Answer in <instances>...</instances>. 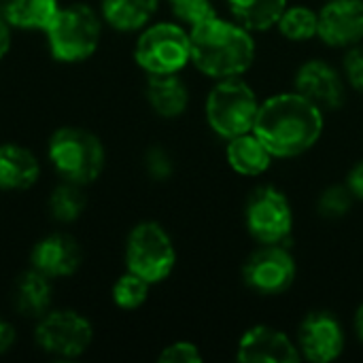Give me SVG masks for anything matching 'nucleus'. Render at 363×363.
Masks as SVG:
<instances>
[{
    "mask_svg": "<svg viewBox=\"0 0 363 363\" xmlns=\"http://www.w3.org/2000/svg\"><path fill=\"white\" fill-rule=\"evenodd\" d=\"M45 34L51 55L57 62L74 64L96 53L102 36V21L91 6L68 4L57 9Z\"/></svg>",
    "mask_w": 363,
    "mask_h": 363,
    "instance_id": "nucleus-5",
    "label": "nucleus"
},
{
    "mask_svg": "<svg viewBox=\"0 0 363 363\" xmlns=\"http://www.w3.org/2000/svg\"><path fill=\"white\" fill-rule=\"evenodd\" d=\"M342 72H345L347 83L363 96V43L347 49V55L342 62Z\"/></svg>",
    "mask_w": 363,
    "mask_h": 363,
    "instance_id": "nucleus-30",
    "label": "nucleus"
},
{
    "mask_svg": "<svg viewBox=\"0 0 363 363\" xmlns=\"http://www.w3.org/2000/svg\"><path fill=\"white\" fill-rule=\"evenodd\" d=\"M81 247L68 234H49L40 238L30 255L32 268L43 272L49 279H64L79 270L81 266Z\"/></svg>",
    "mask_w": 363,
    "mask_h": 363,
    "instance_id": "nucleus-15",
    "label": "nucleus"
},
{
    "mask_svg": "<svg viewBox=\"0 0 363 363\" xmlns=\"http://www.w3.org/2000/svg\"><path fill=\"white\" fill-rule=\"evenodd\" d=\"M298 266L285 245H259L245 266L242 281L259 296H281L296 283Z\"/></svg>",
    "mask_w": 363,
    "mask_h": 363,
    "instance_id": "nucleus-10",
    "label": "nucleus"
},
{
    "mask_svg": "<svg viewBox=\"0 0 363 363\" xmlns=\"http://www.w3.org/2000/svg\"><path fill=\"white\" fill-rule=\"evenodd\" d=\"M191 64L208 79L242 77L255 62L253 32L234 19L213 15L189 28Z\"/></svg>",
    "mask_w": 363,
    "mask_h": 363,
    "instance_id": "nucleus-2",
    "label": "nucleus"
},
{
    "mask_svg": "<svg viewBox=\"0 0 363 363\" xmlns=\"http://www.w3.org/2000/svg\"><path fill=\"white\" fill-rule=\"evenodd\" d=\"M57 9V0H0V15L15 30L45 32Z\"/></svg>",
    "mask_w": 363,
    "mask_h": 363,
    "instance_id": "nucleus-21",
    "label": "nucleus"
},
{
    "mask_svg": "<svg viewBox=\"0 0 363 363\" xmlns=\"http://www.w3.org/2000/svg\"><path fill=\"white\" fill-rule=\"evenodd\" d=\"M289 0H228L232 19L251 32H268L277 28Z\"/></svg>",
    "mask_w": 363,
    "mask_h": 363,
    "instance_id": "nucleus-22",
    "label": "nucleus"
},
{
    "mask_svg": "<svg viewBox=\"0 0 363 363\" xmlns=\"http://www.w3.org/2000/svg\"><path fill=\"white\" fill-rule=\"evenodd\" d=\"M294 87L321 111H338L347 102L345 72L319 57L306 60L298 66Z\"/></svg>",
    "mask_w": 363,
    "mask_h": 363,
    "instance_id": "nucleus-12",
    "label": "nucleus"
},
{
    "mask_svg": "<svg viewBox=\"0 0 363 363\" xmlns=\"http://www.w3.org/2000/svg\"><path fill=\"white\" fill-rule=\"evenodd\" d=\"M259 104L262 102L255 89L247 81H242L240 77L221 79L215 81L206 96L204 117L208 128L217 136L230 140L253 132Z\"/></svg>",
    "mask_w": 363,
    "mask_h": 363,
    "instance_id": "nucleus-3",
    "label": "nucleus"
},
{
    "mask_svg": "<svg viewBox=\"0 0 363 363\" xmlns=\"http://www.w3.org/2000/svg\"><path fill=\"white\" fill-rule=\"evenodd\" d=\"M11 26L9 21L0 15V60L11 51V43H13V34H11Z\"/></svg>",
    "mask_w": 363,
    "mask_h": 363,
    "instance_id": "nucleus-33",
    "label": "nucleus"
},
{
    "mask_svg": "<svg viewBox=\"0 0 363 363\" xmlns=\"http://www.w3.org/2000/svg\"><path fill=\"white\" fill-rule=\"evenodd\" d=\"M160 0H102V19L119 32H136L149 26Z\"/></svg>",
    "mask_w": 363,
    "mask_h": 363,
    "instance_id": "nucleus-19",
    "label": "nucleus"
},
{
    "mask_svg": "<svg viewBox=\"0 0 363 363\" xmlns=\"http://www.w3.org/2000/svg\"><path fill=\"white\" fill-rule=\"evenodd\" d=\"M85 206H87V198L83 194V185H77L70 181H64L62 185H57L49 198V211L62 223H70L79 219Z\"/></svg>",
    "mask_w": 363,
    "mask_h": 363,
    "instance_id": "nucleus-24",
    "label": "nucleus"
},
{
    "mask_svg": "<svg viewBox=\"0 0 363 363\" xmlns=\"http://www.w3.org/2000/svg\"><path fill=\"white\" fill-rule=\"evenodd\" d=\"M134 62L147 74L181 72L187 64H191L189 30L172 21L145 26L134 45Z\"/></svg>",
    "mask_w": 363,
    "mask_h": 363,
    "instance_id": "nucleus-6",
    "label": "nucleus"
},
{
    "mask_svg": "<svg viewBox=\"0 0 363 363\" xmlns=\"http://www.w3.org/2000/svg\"><path fill=\"white\" fill-rule=\"evenodd\" d=\"M47 155L55 172L70 183L89 185L94 183L106 162L104 145L96 134L83 128L66 125L51 134Z\"/></svg>",
    "mask_w": 363,
    "mask_h": 363,
    "instance_id": "nucleus-4",
    "label": "nucleus"
},
{
    "mask_svg": "<svg viewBox=\"0 0 363 363\" xmlns=\"http://www.w3.org/2000/svg\"><path fill=\"white\" fill-rule=\"evenodd\" d=\"M345 185L351 189V194H353L355 200H363V160H359V162L349 170L347 183H345Z\"/></svg>",
    "mask_w": 363,
    "mask_h": 363,
    "instance_id": "nucleus-31",
    "label": "nucleus"
},
{
    "mask_svg": "<svg viewBox=\"0 0 363 363\" xmlns=\"http://www.w3.org/2000/svg\"><path fill=\"white\" fill-rule=\"evenodd\" d=\"M40 177L36 155L15 143L0 145V189L23 191L30 189Z\"/></svg>",
    "mask_w": 363,
    "mask_h": 363,
    "instance_id": "nucleus-16",
    "label": "nucleus"
},
{
    "mask_svg": "<svg viewBox=\"0 0 363 363\" xmlns=\"http://www.w3.org/2000/svg\"><path fill=\"white\" fill-rule=\"evenodd\" d=\"M300 357L313 363H332L342 357L347 349V336L342 323L330 311L308 313L296 334Z\"/></svg>",
    "mask_w": 363,
    "mask_h": 363,
    "instance_id": "nucleus-11",
    "label": "nucleus"
},
{
    "mask_svg": "<svg viewBox=\"0 0 363 363\" xmlns=\"http://www.w3.org/2000/svg\"><path fill=\"white\" fill-rule=\"evenodd\" d=\"M277 30L283 38L291 43H306L317 36L319 30V11L306 4H287L283 11Z\"/></svg>",
    "mask_w": 363,
    "mask_h": 363,
    "instance_id": "nucleus-23",
    "label": "nucleus"
},
{
    "mask_svg": "<svg viewBox=\"0 0 363 363\" xmlns=\"http://www.w3.org/2000/svg\"><path fill=\"white\" fill-rule=\"evenodd\" d=\"M325 130V111L302 94L283 91L262 100L253 134L279 160L308 153Z\"/></svg>",
    "mask_w": 363,
    "mask_h": 363,
    "instance_id": "nucleus-1",
    "label": "nucleus"
},
{
    "mask_svg": "<svg viewBox=\"0 0 363 363\" xmlns=\"http://www.w3.org/2000/svg\"><path fill=\"white\" fill-rule=\"evenodd\" d=\"M149 289H151V283H147L143 277H138V274H134V272L128 270L125 274H121L115 281L111 296H113V302L119 308H123V311H136V308H140L147 302Z\"/></svg>",
    "mask_w": 363,
    "mask_h": 363,
    "instance_id": "nucleus-25",
    "label": "nucleus"
},
{
    "mask_svg": "<svg viewBox=\"0 0 363 363\" xmlns=\"http://www.w3.org/2000/svg\"><path fill=\"white\" fill-rule=\"evenodd\" d=\"M245 225L259 245H285L294 230L289 198L272 185L257 187L245 204Z\"/></svg>",
    "mask_w": 363,
    "mask_h": 363,
    "instance_id": "nucleus-8",
    "label": "nucleus"
},
{
    "mask_svg": "<svg viewBox=\"0 0 363 363\" xmlns=\"http://www.w3.org/2000/svg\"><path fill=\"white\" fill-rule=\"evenodd\" d=\"M177 266V249L170 234L157 221H140L125 240V268L147 283H164Z\"/></svg>",
    "mask_w": 363,
    "mask_h": 363,
    "instance_id": "nucleus-7",
    "label": "nucleus"
},
{
    "mask_svg": "<svg viewBox=\"0 0 363 363\" xmlns=\"http://www.w3.org/2000/svg\"><path fill=\"white\" fill-rule=\"evenodd\" d=\"M145 168L153 181H166L174 172L172 157L162 147H151L145 155Z\"/></svg>",
    "mask_w": 363,
    "mask_h": 363,
    "instance_id": "nucleus-29",
    "label": "nucleus"
},
{
    "mask_svg": "<svg viewBox=\"0 0 363 363\" xmlns=\"http://www.w3.org/2000/svg\"><path fill=\"white\" fill-rule=\"evenodd\" d=\"M236 359L240 363L302 362L296 340L283 330L266 323H257L240 336L236 345Z\"/></svg>",
    "mask_w": 363,
    "mask_h": 363,
    "instance_id": "nucleus-14",
    "label": "nucleus"
},
{
    "mask_svg": "<svg viewBox=\"0 0 363 363\" xmlns=\"http://www.w3.org/2000/svg\"><path fill=\"white\" fill-rule=\"evenodd\" d=\"M51 279L34 268L23 272L15 283V306L26 317L40 319L45 313L51 311Z\"/></svg>",
    "mask_w": 363,
    "mask_h": 363,
    "instance_id": "nucleus-20",
    "label": "nucleus"
},
{
    "mask_svg": "<svg viewBox=\"0 0 363 363\" xmlns=\"http://www.w3.org/2000/svg\"><path fill=\"white\" fill-rule=\"evenodd\" d=\"M168 6L172 15L189 28L217 15L213 0H168Z\"/></svg>",
    "mask_w": 363,
    "mask_h": 363,
    "instance_id": "nucleus-27",
    "label": "nucleus"
},
{
    "mask_svg": "<svg viewBox=\"0 0 363 363\" xmlns=\"http://www.w3.org/2000/svg\"><path fill=\"white\" fill-rule=\"evenodd\" d=\"M151 108L166 119L181 117L189 106V89L177 74H149L145 87Z\"/></svg>",
    "mask_w": 363,
    "mask_h": 363,
    "instance_id": "nucleus-18",
    "label": "nucleus"
},
{
    "mask_svg": "<svg viewBox=\"0 0 363 363\" xmlns=\"http://www.w3.org/2000/svg\"><path fill=\"white\" fill-rule=\"evenodd\" d=\"M34 338L40 351L47 355L74 359L89 349L94 340V328L89 319L74 311H49L38 319Z\"/></svg>",
    "mask_w": 363,
    "mask_h": 363,
    "instance_id": "nucleus-9",
    "label": "nucleus"
},
{
    "mask_svg": "<svg viewBox=\"0 0 363 363\" xmlns=\"http://www.w3.org/2000/svg\"><path fill=\"white\" fill-rule=\"evenodd\" d=\"M317 38L334 49L363 43V0H328L319 9Z\"/></svg>",
    "mask_w": 363,
    "mask_h": 363,
    "instance_id": "nucleus-13",
    "label": "nucleus"
},
{
    "mask_svg": "<svg viewBox=\"0 0 363 363\" xmlns=\"http://www.w3.org/2000/svg\"><path fill=\"white\" fill-rule=\"evenodd\" d=\"M353 194L347 185H330L317 200V213L323 219H342L353 208Z\"/></svg>",
    "mask_w": 363,
    "mask_h": 363,
    "instance_id": "nucleus-26",
    "label": "nucleus"
},
{
    "mask_svg": "<svg viewBox=\"0 0 363 363\" xmlns=\"http://www.w3.org/2000/svg\"><path fill=\"white\" fill-rule=\"evenodd\" d=\"M160 363H202L204 355L200 353V347L189 342V340H177L172 345H168L160 357Z\"/></svg>",
    "mask_w": 363,
    "mask_h": 363,
    "instance_id": "nucleus-28",
    "label": "nucleus"
},
{
    "mask_svg": "<svg viewBox=\"0 0 363 363\" xmlns=\"http://www.w3.org/2000/svg\"><path fill=\"white\" fill-rule=\"evenodd\" d=\"M225 160L228 166L240 177H262L270 170L277 157L253 132H249L228 140Z\"/></svg>",
    "mask_w": 363,
    "mask_h": 363,
    "instance_id": "nucleus-17",
    "label": "nucleus"
},
{
    "mask_svg": "<svg viewBox=\"0 0 363 363\" xmlns=\"http://www.w3.org/2000/svg\"><path fill=\"white\" fill-rule=\"evenodd\" d=\"M15 345V330L9 321L0 319V355L6 353Z\"/></svg>",
    "mask_w": 363,
    "mask_h": 363,
    "instance_id": "nucleus-32",
    "label": "nucleus"
},
{
    "mask_svg": "<svg viewBox=\"0 0 363 363\" xmlns=\"http://www.w3.org/2000/svg\"><path fill=\"white\" fill-rule=\"evenodd\" d=\"M353 328H355V334L359 338V342H363V304H359V308L355 311V319H353Z\"/></svg>",
    "mask_w": 363,
    "mask_h": 363,
    "instance_id": "nucleus-34",
    "label": "nucleus"
}]
</instances>
